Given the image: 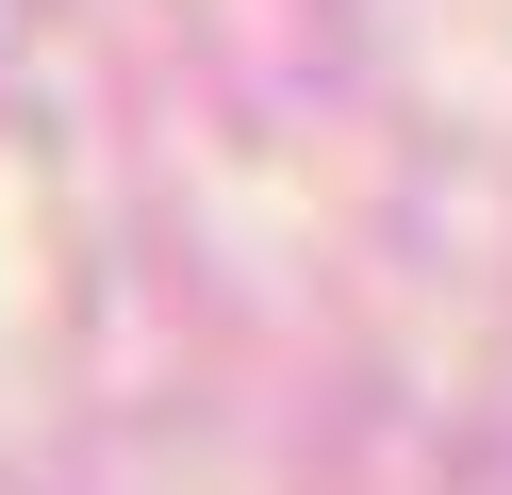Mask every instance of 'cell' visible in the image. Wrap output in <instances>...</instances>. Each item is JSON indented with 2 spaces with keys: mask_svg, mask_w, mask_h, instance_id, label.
Wrapping results in <instances>:
<instances>
[]
</instances>
